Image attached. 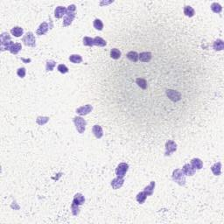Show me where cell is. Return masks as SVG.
Returning a JSON list of instances; mask_svg holds the SVG:
<instances>
[{
	"label": "cell",
	"mask_w": 224,
	"mask_h": 224,
	"mask_svg": "<svg viewBox=\"0 0 224 224\" xmlns=\"http://www.w3.org/2000/svg\"><path fill=\"white\" fill-rule=\"evenodd\" d=\"M177 150V145L176 143L174 142L173 140H168L166 143V152L165 155L166 156H170L172 153H174Z\"/></svg>",
	"instance_id": "cell-7"
},
{
	"label": "cell",
	"mask_w": 224,
	"mask_h": 224,
	"mask_svg": "<svg viewBox=\"0 0 224 224\" xmlns=\"http://www.w3.org/2000/svg\"><path fill=\"white\" fill-rule=\"evenodd\" d=\"M124 182H125L124 178H119V177H117V178H115V179L111 181V187H112V188H113V189H115V190L119 189L120 187H123Z\"/></svg>",
	"instance_id": "cell-9"
},
{
	"label": "cell",
	"mask_w": 224,
	"mask_h": 224,
	"mask_svg": "<svg viewBox=\"0 0 224 224\" xmlns=\"http://www.w3.org/2000/svg\"><path fill=\"white\" fill-rule=\"evenodd\" d=\"M166 95L167 97L172 100L174 102H178L180 100V94L177 91H174V90H172V89H167L166 90Z\"/></svg>",
	"instance_id": "cell-12"
},
{
	"label": "cell",
	"mask_w": 224,
	"mask_h": 224,
	"mask_svg": "<svg viewBox=\"0 0 224 224\" xmlns=\"http://www.w3.org/2000/svg\"><path fill=\"white\" fill-rule=\"evenodd\" d=\"M93 25H94V27H95L97 30H98V31H102V28H103V23L102 22L101 19H97L94 20Z\"/></svg>",
	"instance_id": "cell-34"
},
{
	"label": "cell",
	"mask_w": 224,
	"mask_h": 224,
	"mask_svg": "<svg viewBox=\"0 0 224 224\" xmlns=\"http://www.w3.org/2000/svg\"><path fill=\"white\" fill-rule=\"evenodd\" d=\"M138 56H139V54H138L137 52H133V51L129 52L128 54H127V58H128L130 61H133V62H137V61H138Z\"/></svg>",
	"instance_id": "cell-23"
},
{
	"label": "cell",
	"mask_w": 224,
	"mask_h": 224,
	"mask_svg": "<svg viewBox=\"0 0 224 224\" xmlns=\"http://www.w3.org/2000/svg\"><path fill=\"white\" fill-rule=\"evenodd\" d=\"M182 172L184 173L185 175L193 176V175H194V174H195V169L193 167V166L191 164H186L182 167Z\"/></svg>",
	"instance_id": "cell-11"
},
{
	"label": "cell",
	"mask_w": 224,
	"mask_h": 224,
	"mask_svg": "<svg viewBox=\"0 0 224 224\" xmlns=\"http://www.w3.org/2000/svg\"><path fill=\"white\" fill-rule=\"evenodd\" d=\"M48 29H49V25L47 23V22H43L42 24H40V26H39V28L37 29V32H36V33L38 34V35H44V34H46L48 32Z\"/></svg>",
	"instance_id": "cell-13"
},
{
	"label": "cell",
	"mask_w": 224,
	"mask_h": 224,
	"mask_svg": "<svg viewBox=\"0 0 224 224\" xmlns=\"http://www.w3.org/2000/svg\"><path fill=\"white\" fill-rule=\"evenodd\" d=\"M184 14H185L186 16L189 17V18H192V17L194 16L195 11H194V8L191 7V6H185V8H184Z\"/></svg>",
	"instance_id": "cell-22"
},
{
	"label": "cell",
	"mask_w": 224,
	"mask_h": 224,
	"mask_svg": "<svg viewBox=\"0 0 224 224\" xmlns=\"http://www.w3.org/2000/svg\"><path fill=\"white\" fill-rule=\"evenodd\" d=\"M93 109V107L90 104H86L84 106H81L76 109V113L79 114L80 116H85L90 113Z\"/></svg>",
	"instance_id": "cell-8"
},
{
	"label": "cell",
	"mask_w": 224,
	"mask_h": 224,
	"mask_svg": "<svg viewBox=\"0 0 224 224\" xmlns=\"http://www.w3.org/2000/svg\"><path fill=\"white\" fill-rule=\"evenodd\" d=\"M147 198V195H146V194L143 191V192H140V193H138V195H137V200H138V203H140V204H143V203H145V200Z\"/></svg>",
	"instance_id": "cell-28"
},
{
	"label": "cell",
	"mask_w": 224,
	"mask_h": 224,
	"mask_svg": "<svg viewBox=\"0 0 224 224\" xmlns=\"http://www.w3.org/2000/svg\"><path fill=\"white\" fill-rule=\"evenodd\" d=\"M191 165L193 166L194 169H198V170L203 167V162L200 158H193L191 160Z\"/></svg>",
	"instance_id": "cell-19"
},
{
	"label": "cell",
	"mask_w": 224,
	"mask_h": 224,
	"mask_svg": "<svg viewBox=\"0 0 224 224\" xmlns=\"http://www.w3.org/2000/svg\"><path fill=\"white\" fill-rule=\"evenodd\" d=\"M211 10L213 11V12L215 13H221L223 11V7L220 4L218 3H213L211 4Z\"/></svg>",
	"instance_id": "cell-27"
},
{
	"label": "cell",
	"mask_w": 224,
	"mask_h": 224,
	"mask_svg": "<svg viewBox=\"0 0 224 224\" xmlns=\"http://www.w3.org/2000/svg\"><path fill=\"white\" fill-rule=\"evenodd\" d=\"M74 121V124H75V127H76V130H78L79 133H83L85 131V129H86V125H87V122L85 119H83L82 117H76L73 119Z\"/></svg>",
	"instance_id": "cell-5"
},
{
	"label": "cell",
	"mask_w": 224,
	"mask_h": 224,
	"mask_svg": "<svg viewBox=\"0 0 224 224\" xmlns=\"http://www.w3.org/2000/svg\"><path fill=\"white\" fill-rule=\"evenodd\" d=\"M21 49H22L21 44H20V43H16V44H13V45L11 47V48H10L9 51H10L12 54H18L19 52Z\"/></svg>",
	"instance_id": "cell-24"
},
{
	"label": "cell",
	"mask_w": 224,
	"mask_h": 224,
	"mask_svg": "<svg viewBox=\"0 0 224 224\" xmlns=\"http://www.w3.org/2000/svg\"><path fill=\"white\" fill-rule=\"evenodd\" d=\"M92 131H93V133H94V135L97 138H101L103 136V131H102V129L100 125H94L93 129H92Z\"/></svg>",
	"instance_id": "cell-16"
},
{
	"label": "cell",
	"mask_w": 224,
	"mask_h": 224,
	"mask_svg": "<svg viewBox=\"0 0 224 224\" xmlns=\"http://www.w3.org/2000/svg\"><path fill=\"white\" fill-rule=\"evenodd\" d=\"M69 61L72 62V63H75V64H79L82 61V58L81 55L79 54H72L69 56Z\"/></svg>",
	"instance_id": "cell-26"
},
{
	"label": "cell",
	"mask_w": 224,
	"mask_h": 224,
	"mask_svg": "<svg viewBox=\"0 0 224 224\" xmlns=\"http://www.w3.org/2000/svg\"><path fill=\"white\" fill-rule=\"evenodd\" d=\"M25 74H26V70H25V68H20L17 70V75L20 78H24L25 76Z\"/></svg>",
	"instance_id": "cell-36"
},
{
	"label": "cell",
	"mask_w": 224,
	"mask_h": 224,
	"mask_svg": "<svg viewBox=\"0 0 224 224\" xmlns=\"http://www.w3.org/2000/svg\"><path fill=\"white\" fill-rule=\"evenodd\" d=\"M22 42H24V44L27 47L34 48L36 46V40L32 32H28L25 33V35L22 39Z\"/></svg>",
	"instance_id": "cell-4"
},
{
	"label": "cell",
	"mask_w": 224,
	"mask_h": 224,
	"mask_svg": "<svg viewBox=\"0 0 224 224\" xmlns=\"http://www.w3.org/2000/svg\"><path fill=\"white\" fill-rule=\"evenodd\" d=\"M83 45L87 47H93L94 46V39L90 37H84L83 38Z\"/></svg>",
	"instance_id": "cell-30"
},
{
	"label": "cell",
	"mask_w": 224,
	"mask_h": 224,
	"mask_svg": "<svg viewBox=\"0 0 224 224\" xmlns=\"http://www.w3.org/2000/svg\"><path fill=\"white\" fill-rule=\"evenodd\" d=\"M67 13V8L64 6H58L54 10V17L56 19H61Z\"/></svg>",
	"instance_id": "cell-10"
},
{
	"label": "cell",
	"mask_w": 224,
	"mask_h": 224,
	"mask_svg": "<svg viewBox=\"0 0 224 224\" xmlns=\"http://www.w3.org/2000/svg\"><path fill=\"white\" fill-rule=\"evenodd\" d=\"M137 84L143 89H145L147 88V82L145 79H142V78H138L137 79Z\"/></svg>",
	"instance_id": "cell-32"
},
{
	"label": "cell",
	"mask_w": 224,
	"mask_h": 224,
	"mask_svg": "<svg viewBox=\"0 0 224 224\" xmlns=\"http://www.w3.org/2000/svg\"><path fill=\"white\" fill-rule=\"evenodd\" d=\"M0 40H1V51L10 50L11 47L13 45L11 37L7 32H3L0 36Z\"/></svg>",
	"instance_id": "cell-2"
},
{
	"label": "cell",
	"mask_w": 224,
	"mask_h": 224,
	"mask_svg": "<svg viewBox=\"0 0 224 224\" xmlns=\"http://www.w3.org/2000/svg\"><path fill=\"white\" fill-rule=\"evenodd\" d=\"M23 32H24V30L20 26H15L12 28L11 30V33L15 37H20L21 35H23Z\"/></svg>",
	"instance_id": "cell-18"
},
{
	"label": "cell",
	"mask_w": 224,
	"mask_h": 224,
	"mask_svg": "<svg viewBox=\"0 0 224 224\" xmlns=\"http://www.w3.org/2000/svg\"><path fill=\"white\" fill-rule=\"evenodd\" d=\"M213 48L215 51H222L224 48V42L223 40H217L214 42Z\"/></svg>",
	"instance_id": "cell-21"
},
{
	"label": "cell",
	"mask_w": 224,
	"mask_h": 224,
	"mask_svg": "<svg viewBox=\"0 0 224 224\" xmlns=\"http://www.w3.org/2000/svg\"><path fill=\"white\" fill-rule=\"evenodd\" d=\"M110 57L114 60H117L121 57V52L117 48L110 50Z\"/></svg>",
	"instance_id": "cell-29"
},
{
	"label": "cell",
	"mask_w": 224,
	"mask_h": 224,
	"mask_svg": "<svg viewBox=\"0 0 224 224\" xmlns=\"http://www.w3.org/2000/svg\"><path fill=\"white\" fill-rule=\"evenodd\" d=\"M211 171H212V173L214 174V175H215V176L221 175V174H222V164H221L220 162L215 163V165L212 166Z\"/></svg>",
	"instance_id": "cell-17"
},
{
	"label": "cell",
	"mask_w": 224,
	"mask_h": 224,
	"mask_svg": "<svg viewBox=\"0 0 224 224\" xmlns=\"http://www.w3.org/2000/svg\"><path fill=\"white\" fill-rule=\"evenodd\" d=\"M172 177H173L174 181H175L179 186L184 187L186 185V177H185L184 173L182 172V170H180V169H175L174 171L173 172Z\"/></svg>",
	"instance_id": "cell-3"
},
{
	"label": "cell",
	"mask_w": 224,
	"mask_h": 224,
	"mask_svg": "<svg viewBox=\"0 0 224 224\" xmlns=\"http://www.w3.org/2000/svg\"><path fill=\"white\" fill-rule=\"evenodd\" d=\"M129 169V165L126 163H121L117 166L116 169V174L119 178H124Z\"/></svg>",
	"instance_id": "cell-6"
},
{
	"label": "cell",
	"mask_w": 224,
	"mask_h": 224,
	"mask_svg": "<svg viewBox=\"0 0 224 224\" xmlns=\"http://www.w3.org/2000/svg\"><path fill=\"white\" fill-rule=\"evenodd\" d=\"M55 66H56V62L54 61H48L47 64H46V70L47 71H53Z\"/></svg>",
	"instance_id": "cell-33"
},
{
	"label": "cell",
	"mask_w": 224,
	"mask_h": 224,
	"mask_svg": "<svg viewBox=\"0 0 224 224\" xmlns=\"http://www.w3.org/2000/svg\"><path fill=\"white\" fill-rule=\"evenodd\" d=\"M75 11H76V6L75 4H71L67 8V13L63 19V26H68L72 24L75 17Z\"/></svg>",
	"instance_id": "cell-1"
},
{
	"label": "cell",
	"mask_w": 224,
	"mask_h": 224,
	"mask_svg": "<svg viewBox=\"0 0 224 224\" xmlns=\"http://www.w3.org/2000/svg\"><path fill=\"white\" fill-rule=\"evenodd\" d=\"M107 45V42L102 39L101 37H96L94 38V46H97V47H105Z\"/></svg>",
	"instance_id": "cell-25"
},
{
	"label": "cell",
	"mask_w": 224,
	"mask_h": 224,
	"mask_svg": "<svg viewBox=\"0 0 224 224\" xmlns=\"http://www.w3.org/2000/svg\"><path fill=\"white\" fill-rule=\"evenodd\" d=\"M155 181H151L149 186H147L145 189H144V192L146 194L147 196H151L153 194V191H154V188H155Z\"/></svg>",
	"instance_id": "cell-20"
},
{
	"label": "cell",
	"mask_w": 224,
	"mask_h": 224,
	"mask_svg": "<svg viewBox=\"0 0 224 224\" xmlns=\"http://www.w3.org/2000/svg\"><path fill=\"white\" fill-rule=\"evenodd\" d=\"M58 71L61 74H67L68 72V68L64 64H60L58 66Z\"/></svg>",
	"instance_id": "cell-35"
},
{
	"label": "cell",
	"mask_w": 224,
	"mask_h": 224,
	"mask_svg": "<svg viewBox=\"0 0 224 224\" xmlns=\"http://www.w3.org/2000/svg\"><path fill=\"white\" fill-rule=\"evenodd\" d=\"M85 202V198L81 194H76L73 200V204H75L76 206H81Z\"/></svg>",
	"instance_id": "cell-14"
},
{
	"label": "cell",
	"mask_w": 224,
	"mask_h": 224,
	"mask_svg": "<svg viewBox=\"0 0 224 224\" xmlns=\"http://www.w3.org/2000/svg\"><path fill=\"white\" fill-rule=\"evenodd\" d=\"M48 121H49V117H38L36 119V123L39 125H46Z\"/></svg>",
	"instance_id": "cell-31"
},
{
	"label": "cell",
	"mask_w": 224,
	"mask_h": 224,
	"mask_svg": "<svg viewBox=\"0 0 224 224\" xmlns=\"http://www.w3.org/2000/svg\"><path fill=\"white\" fill-rule=\"evenodd\" d=\"M71 209H72V213L74 215H77L79 213H80V208H79V206H76L75 204L72 203L71 205Z\"/></svg>",
	"instance_id": "cell-37"
},
{
	"label": "cell",
	"mask_w": 224,
	"mask_h": 224,
	"mask_svg": "<svg viewBox=\"0 0 224 224\" xmlns=\"http://www.w3.org/2000/svg\"><path fill=\"white\" fill-rule=\"evenodd\" d=\"M138 59L142 62H149L151 60V53L150 52H143L139 54Z\"/></svg>",
	"instance_id": "cell-15"
}]
</instances>
